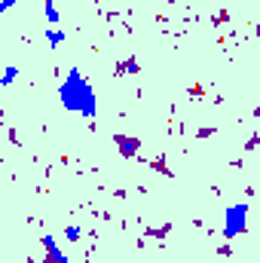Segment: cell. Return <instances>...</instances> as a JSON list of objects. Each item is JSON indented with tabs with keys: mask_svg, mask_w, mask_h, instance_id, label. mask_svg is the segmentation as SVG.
I'll return each mask as SVG.
<instances>
[{
	"mask_svg": "<svg viewBox=\"0 0 260 263\" xmlns=\"http://www.w3.org/2000/svg\"><path fill=\"white\" fill-rule=\"evenodd\" d=\"M59 98H62V107L70 114H83L86 120H95L98 114V98H95V89L92 83L83 77L80 67H70L65 77V83L59 86Z\"/></svg>",
	"mask_w": 260,
	"mask_h": 263,
	"instance_id": "6da1fadb",
	"label": "cell"
},
{
	"mask_svg": "<svg viewBox=\"0 0 260 263\" xmlns=\"http://www.w3.org/2000/svg\"><path fill=\"white\" fill-rule=\"evenodd\" d=\"M245 223H248V205H230L224 211V236L227 239H236L239 233H245Z\"/></svg>",
	"mask_w": 260,
	"mask_h": 263,
	"instance_id": "7a4b0ae2",
	"label": "cell"
},
{
	"mask_svg": "<svg viewBox=\"0 0 260 263\" xmlns=\"http://www.w3.org/2000/svg\"><path fill=\"white\" fill-rule=\"evenodd\" d=\"M43 248H46V263H70L67 260V254L59 248L55 236H43Z\"/></svg>",
	"mask_w": 260,
	"mask_h": 263,
	"instance_id": "3957f363",
	"label": "cell"
},
{
	"mask_svg": "<svg viewBox=\"0 0 260 263\" xmlns=\"http://www.w3.org/2000/svg\"><path fill=\"white\" fill-rule=\"evenodd\" d=\"M43 15H46L49 28H59V9H55V0H46V3H43Z\"/></svg>",
	"mask_w": 260,
	"mask_h": 263,
	"instance_id": "277c9868",
	"label": "cell"
},
{
	"mask_svg": "<svg viewBox=\"0 0 260 263\" xmlns=\"http://www.w3.org/2000/svg\"><path fill=\"white\" fill-rule=\"evenodd\" d=\"M46 43H49L52 49H59V46L65 43V31H62V28H46Z\"/></svg>",
	"mask_w": 260,
	"mask_h": 263,
	"instance_id": "5b68a950",
	"label": "cell"
},
{
	"mask_svg": "<svg viewBox=\"0 0 260 263\" xmlns=\"http://www.w3.org/2000/svg\"><path fill=\"white\" fill-rule=\"evenodd\" d=\"M15 77H18V67L6 65V67H3V77H0V86H12V83H15Z\"/></svg>",
	"mask_w": 260,
	"mask_h": 263,
	"instance_id": "8992f818",
	"label": "cell"
},
{
	"mask_svg": "<svg viewBox=\"0 0 260 263\" xmlns=\"http://www.w3.org/2000/svg\"><path fill=\"white\" fill-rule=\"evenodd\" d=\"M65 239H67V242H77V239H80V227H73V223H70V227L65 230Z\"/></svg>",
	"mask_w": 260,
	"mask_h": 263,
	"instance_id": "52a82bcc",
	"label": "cell"
},
{
	"mask_svg": "<svg viewBox=\"0 0 260 263\" xmlns=\"http://www.w3.org/2000/svg\"><path fill=\"white\" fill-rule=\"evenodd\" d=\"M15 6V0H0V12H9Z\"/></svg>",
	"mask_w": 260,
	"mask_h": 263,
	"instance_id": "ba28073f",
	"label": "cell"
}]
</instances>
